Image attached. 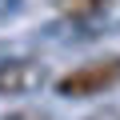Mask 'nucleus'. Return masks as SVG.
Returning a JSON list of instances; mask_svg holds the SVG:
<instances>
[{"label":"nucleus","instance_id":"4","mask_svg":"<svg viewBox=\"0 0 120 120\" xmlns=\"http://www.w3.org/2000/svg\"><path fill=\"white\" fill-rule=\"evenodd\" d=\"M88 120H120V112H96V116H88Z\"/></svg>","mask_w":120,"mask_h":120},{"label":"nucleus","instance_id":"2","mask_svg":"<svg viewBox=\"0 0 120 120\" xmlns=\"http://www.w3.org/2000/svg\"><path fill=\"white\" fill-rule=\"evenodd\" d=\"M48 80L44 64L32 56H8L0 60V96H28V92H40Z\"/></svg>","mask_w":120,"mask_h":120},{"label":"nucleus","instance_id":"1","mask_svg":"<svg viewBox=\"0 0 120 120\" xmlns=\"http://www.w3.org/2000/svg\"><path fill=\"white\" fill-rule=\"evenodd\" d=\"M120 84V56H100L88 64H76L72 72H64L56 80V92L68 100H88V96H104Z\"/></svg>","mask_w":120,"mask_h":120},{"label":"nucleus","instance_id":"3","mask_svg":"<svg viewBox=\"0 0 120 120\" xmlns=\"http://www.w3.org/2000/svg\"><path fill=\"white\" fill-rule=\"evenodd\" d=\"M52 8L64 16V20H72V24H84V20L104 16L108 0H52Z\"/></svg>","mask_w":120,"mask_h":120}]
</instances>
